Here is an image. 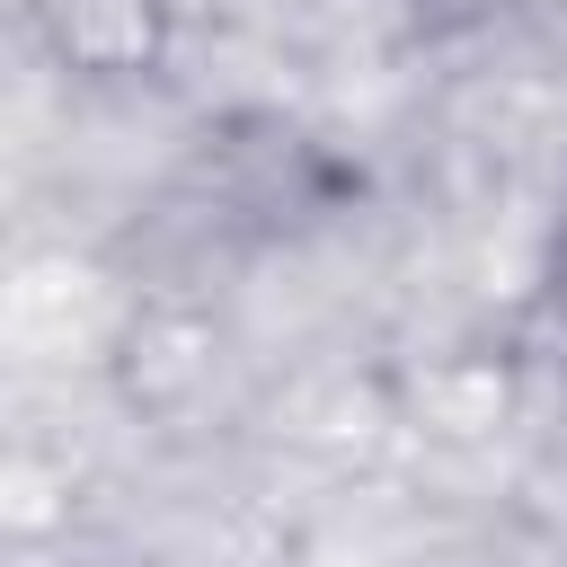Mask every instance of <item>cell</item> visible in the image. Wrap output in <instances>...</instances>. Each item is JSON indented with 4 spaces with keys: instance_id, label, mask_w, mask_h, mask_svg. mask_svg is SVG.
<instances>
[{
    "instance_id": "7a4b0ae2",
    "label": "cell",
    "mask_w": 567,
    "mask_h": 567,
    "mask_svg": "<svg viewBox=\"0 0 567 567\" xmlns=\"http://www.w3.org/2000/svg\"><path fill=\"white\" fill-rule=\"evenodd\" d=\"M399 18L408 44H478V35H514V27H549L567 18V0H381Z\"/></svg>"
},
{
    "instance_id": "6da1fadb",
    "label": "cell",
    "mask_w": 567,
    "mask_h": 567,
    "mask_svg": "<svg viewBox=\"0 0 567 567\" xmlns=\"http://www.w3.org/2000/svg\"><path fill=\"white\" fill-rule=\"evenodd\" d=\"M18 27L71 89H151L177 53V0H18Z\"/></svg>"
},
{
    "instance_id": "3957f363",
    "label": "cell",
    "mask_w": 567,
    "mask_h": 567,
    "mask_svg": "<svg viewBox=\"0 0 567 567\" xmlns=\"http://www.w3.org/2000/svg\"><path fill=\"white\" fill-rule=\"evenodd\" d=\"M540 319L567 337V177H558V213H549V239H540Z\"/></svg>"
}]
</instances>
